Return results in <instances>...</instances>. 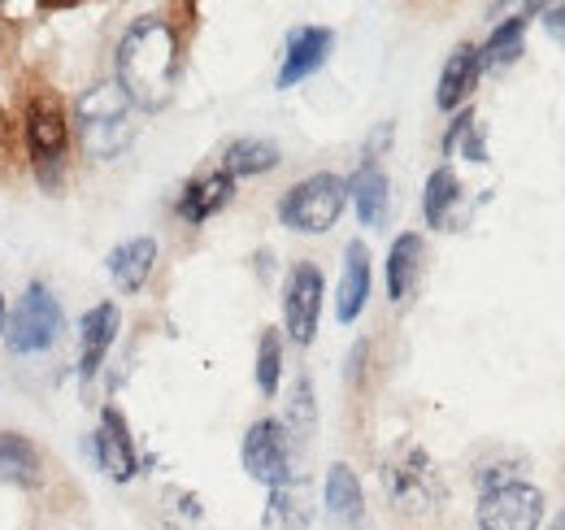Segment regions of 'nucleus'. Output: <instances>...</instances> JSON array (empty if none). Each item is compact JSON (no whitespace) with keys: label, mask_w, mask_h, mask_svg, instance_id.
Segmentation results:
<instances>
[{"label":"nucleus","mask_w":565,"mask_h":530,"mask_svg":"<svg viewBox=\"0 0 565 530\" xmlns=\"http://www.w3.org/2000/svg\"><path fill=\"white\" fill-rule=\"evenodd\" d=\"M179 66H183V44L179 31L161 18V13H143L136 18L114 53V83L127 92V100L157 114L174 100V83H179Z\"/></svg>","instance_id":"obj_1"},{"label":"nucleus","mask_w":565,"mask_h":530,"mask_svg":"<svg viewBox=\"0 0 565 530\" xmlns=\"http://www.w3.org/2000/svg\"><path fill=\"white\" fill-rule=\"evenodd\" d=\"M131 100H127V92L114 83V78H105V83H92L83 96H78V105H74V118H78V139H83V148L92 152V157H100V161H114L127 144H131Z\"/></svg>","instance_id":"obj_2"},{"label":"nucleus","mask_w":565,"mask_h":530,"mask_svg":"<svg viewBox=\"0 0 565 530\" xmlns=\"http://www.w3.org/2000/svg\"><path fill=\"white\" fill-rule=\"evenodd\" d=\"M383 491L392 500L396 513H409V518H426L444 505L448 487L439 478L435 462L426 457L418 444H401L387 462H383Z\"/></svg>","instance_id":"obj_3"},{"label":"nucleus","mask_w":565,"mask_h":530,"mask_svg":"<svg viewBox=\"0 0 565 530\" xmlns=\"http://www.w3.org/2000/svg\"><path fill=\"white\" fill-rule=\"evenodd\" d=\"M344 204H349V179L322 170L287 188V197L279 200V222L296 235H327L340 222Z\"/></svg>","instance_id":"obj_4"},{"label":"nucleus","mask_w":565,"mask_h":530,"mask_svg":"<svg viewBox=\"0 0 565 530\" xmlns=\"http://www.w3.org/2000/svg\"><path fill=\"white\" fill-rule=\"evenodd\" d=\"M66 327V314L57 305V296L44 287V283H31L18 305H13V318H9V352L18 357H35V352H49L57 343V335Z\"/></svg>","instance_id":"obj_5"},{"label":"nucleus","mask_w":565,"mask_h":530,"mask_svg":"<svg viewBox=\"0 0 565 530\" xmlns=\"http://www.w3.org/2000/svg\"><path fill=\"white\" fill-rule=\"evenodd\" d=\"M26 152H31L35 179L44 188H62V170L71 152V123L57 100H35L26 109Z\"/></svg>","instance_id":"obj_6"},{"label":"nucleus","mask_w":565,"mask_h":530,"mask_svg":"<svg viewBox=\"0 0 565 530\" xmlns=\"http://www.w3.org/2000/svg\"><path fill=\"white\" fill-rule=\"evenodd\" d=\"M239 462H244V469H248V478L266 483L270 491L300 478L296 457H291V431L282 426L279 417H262V422L248 426L244 448H239Z\"/></svg>","instance_id":"obj_7"},{"label":"nucleus","mask_w":565,"mask_h":530,"mask_svg":"<svg viewBox=\"0 0 565 530\" xmlns=\"http://www.w3.org/2000/svg\"><path fill=\"white\" fill-rule=\"evenodd\" d=\"M322 296H327V278L313 262H296L287 269L282 283V331L291 343H313L318 318H322Z\"/></svg>","instance_id":"obj_8"},{"label":"nucleus","mask_w":565,"mask_h":530,"mask_svg":"<svg viewBox=\"0 0 565 530\" xmlns=\"http://www.w3.org/2000/svg\"><path fill=\"white\" fill-rule=\"evenodd\" d=\"M479 530H540L544 527V491L535 483H504L479 496Z\"/></svg>","instance_id":"obj_9"},{"label":"nucleus","mask_w":565,"mask_h":530,"mask_svg":"<svg viewBox=\"0 0 565 530\" xmlns=\"http://www.w3.org/2000/svg\"><path fill=\"white\" fill-rule=\"evenodd\" d=\"M92 457H96V465H100L114 483H131V478L140 474V457H136V444H131V431H127L122 409L105 404L100 426H96V435H92Z\"/></svg>","instance_id":"obj_10"},{"label":"nucleus","mask_w":565,"mask_h":530,"mask_svg":"<svg viewBox=\"0 0 565 530\" xmlns=\"http://www.w3.org/2000/svg\"><path fill=\"white\" fill-rule=\"evenodd\" d=\"M331 49H335V31H331V26H296V31L287 35V53H282V66L275 83L287 92V87L313 78L318 70L327 66Z\"/></svg>","instance_id":"obj_11"},{"label":"nucleus","mask_w":565,"mask_h":530,"mask_svg":"<svg viewBox=\"0 0 565 530\" xmlns=\"http://www.w3.org/2000/svg\"><path fill=\"white\" fill-rule=\"evenodd\" d=\"M118 327H122V314L114 300H100L83 314V322H78V374L83 379H96V370L105 365V357L118 339Z\"/></svg>","instance_id":"obj_12"},{"label":"nucleus","mask_w":565,"mask_h":530,"mask_svg":"<svg viewBox=\"0 0 565 530\" xmlns=\"http://www.w3.org/2000/svg\"><path fill=\"white\" fill-rule=\"evenodd\" d=\"M479 78H483V57H479V49H475V44H457V49L448 53L444 70H439L435 105H439L444 114H457V109L475 96Z\"/></svg>","instance_id":"obj_13"},{"label":"nucleus","mask_w":565,"mask_h":530,"mask_svg":"<svg viewBox=\"0 0 565 530\" xmlns=\"http://www.w3.org/2000/svg\"><path fill=\"white\" fill-rule=\"evenodd\" d=\"M349 200L356 204L361 226H370V231L387 226V213H392V179H387V170H383L374 157H365V161L356 166V174L349 179Z\"/></svg>","instance_id":"obj_14"},{"label":"nucleus","mask_w":565,"mask_h":530,"mask_svg":"<svg viewBox=\"0 0 565 530\" xmlns=\"http://www.w3.org/2000/svg\"><path fill=\"white\" fill-rule=\"evenodd\" d=\"M322 505H327V518L335 522V530H356L365 522V491H361V478L349 462H335L327 469Z\"/></svg>","instance_id":"obj_15"},{"label":"nucleus","mask_w":565,"mask_h":530,"mask_svg":"<svg viewBox=\"0 0 565 530\" xmlns=\"http://www.w3.org/2000/svg\"><path fill=\"white\" fill-rule=\"evenodd\" d=\"M370 248L353 240L349 248H344V269H340V287H335V318L344 322V327H353L356 318L365 314V305H370Z\"/></svg>","instance_id":"obj_16"},{"label":"nucleus","mask_w":565,"mask_h":530,"mask_svg":"<svg viewBox=\"0 0 565 530\" xmlns=\"http://www.w3.org/2000/svg\"><path fill=\"white\" fill-rule=\"evenodd\" d=\"M231 200H235V179H231L226 170H213V174H201V179H192V183L183 188L174 213H179L188 226H201V222H210L213 213H222Z\"/></svg>","instance_id":"obj_17"},{"label":"nucleus","mask_w":565,"mask_h":530,"mask_svg":"<svg viewBox=\"0 0 565 530\" xmlns=\"http://www.w3.org/2000/svg\"><path fill=\"white\" fill-rule=\"evenodd\" d=\"M423 265H426V240L418 231H405L392 240L387 248V296L401 305L414 296L418 278H423Z\"/></svg>","instance_id":"obj_18"},{"label":"nucleus","mask_w":565,"mask_h":530,"mask_svg":"<svg viewBox=\"0 0 565 530\" xmlns=\"http://www.w3.org/2000/svg\"><path fill=\"white\" fill-rule=\"evenodd\" d=\"M313 491L305 478L287 483V487H275L266 496V509H262V530H305L313 522Z\"/></svg>","instance_id":"obj_19"},{"label":"nucleus","mask_w":565,"mask_h":530,"mask_svg":"<svg viewBox=\"0 0 565 530\" xmlns=\"http://www.w3.org/2000/svg\"><path fill=\"white\" fill-rule=\"evenodd\" d=\"M152 265H157V240L152 235H136V240H127V244H118L114 253H109V278L127 292V296H136L143 283L152 278Z\"/></svg>","instance_id":"obj_20"},{"label":"nucleus","mask_w":565,"mask_h":530,"mask_svg":"<svg viewBox=\"0 0 565 530\" xmlns=\"http://www.w3.org/2000/svg\"><path fill=\"white\" fill-rule=\"evenodd\" d=\"M423 213H426V226H435V231H457L461 226V179L452 174V166L430 170Z\"/></svg>","instance_id":"obj_21"},{"label":"nucleus","mask_w":565,"mask_h":530,"mask_svg":"<svg viewBox=\"0 0 565 530\" xmlns=\"http://www.w3.org/2000/svg\"><path fill=\"white\" fill-rule=\"evenodd\" d=\"M0 483H13V487H40L44 483L40 448L18 431H0Z\"/></svg>","instance_id":"obj_22"},{"label":"nucleus","mask_w":565,"mask_h":530,"mask_svg":"<svg viewBox=\"0 0 565 530\" xmlns=\"http://www.w3.org/2000/svg\"><path fill=\"white\" fill-rule=\"evenodd\" d=\"M282 161L279 144L275 139H257V135H244L235 144H226L222 152V170L231 179H257V174H270Z\"/></svg>","instance_id":"obj_23"},{"label":"nucleus","mask_w":565,"mask_h":530,"mask_svg":"<svg viewBox=\"0 0 565 530\" xmlns=\"http://www.w3.org/2000/svg\"><path fill=\"white\" fill-rule=\"evenodd\" d=\"M531 13H535V9H522V13L504 18L500 26H492V35H488L483 49H479L483 70H509L522 53H526V26H531Z\"/></svg>","instance_id":"obj_24"},{"label":"nucleus","mask_w":565,"mask_h":530,"mask_svg":"<svg viewBox=\"0 0 565 530\" xmlns=\"http://www.w3.org/2000/svg\"><path fill=\"white\" fill-rule=\"evenodd\" d=\"M253 379H257V392L270 400L279 396V383H282V335L270 327L262 331L257 339V365H253Z\"/></svg>","instance_id":"obj_25"},{"label":"nucleus","mask_w":565,"mask_h":530,"mask_svg":"<svg viewBox=\"0 0 565 530\" xmlns=\"http://www.w3.org/2000/svg\"><path fill=\"white\" fill-rule=\"evenodd\" d=\"M287 431H291V439H309L313 431H318V400H313V379L309 374H300L296 383H291V404H287V422H282Z\"/></svg>","instance_id":"obj_26"},{"label":"nucleus","mask_w":565,"mask_h":530,"mask_svg":"<svg viewBox=\"0 0 565 530\" xmlns=\"http://www.w3.org/2000/svg\"><path fill=\"white\" fill-rule=\"evenodd\" d=\"M457 144L466 148L470 161H488V144H483V131H479V118H475V114H457V118H452V127L444 135V157H448Z\"/></svg>","instance_id":"obj_27"},{"label":"nucleus","mask_w":565,"mask_h":530,"mask_svg":"<svg viewBox=\"0 0 565 530\" xmlns=\"http://www.w3.org/2000/svg\"><path fill=\"white\" fill-rule=\"evenodd\" d=\"M540 18H544V31L565 44V4H548V9H540Z\"/></svg>","instance_id":"obj_28"},{"label":"nucleus","mask_w":565,"mask_h":530,"mask_svg":"<svg viewBox=\"0 0 565 530\" xmlns=\"http://www.w3.org/2000/svg\"><path fill=\"white\" fill-rule=\"evenodd\" d=\"M9 331V309H4V292H0V335Z\"/></svg>","instance_id":"obj_29"},{"label":"nucleus","mask_w":565,"mask_h":530,"mask_svg":"<svg viewBox=\"0 0 565 530\" xmlns=\"http://www.w3.org/2000/svg\"><path fill=\"white\" fill-rule=\"evenodd\" d=\"M548 530H565V509L557 513V518H553V527H548Z\"/></svg>","instance_id":"obj_30"}]
</instances>
